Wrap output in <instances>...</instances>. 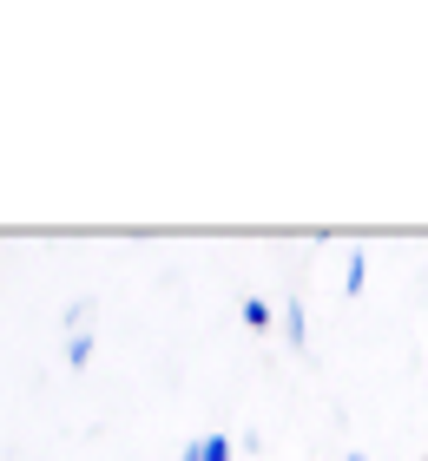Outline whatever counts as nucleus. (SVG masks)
I'll list each match as a JSON object with an SVG mask.
<instances>
[{
	"label": "nucleus",
	"mask_w": 428,
	"mask_h": 461,
	"mask_svg": "<svg viewBox=\"0 0 428 461\" xmlns=\"http://www.w3.org/2000/svg\"><path fill=\"white\" fill-rule=\"evenodd\" d=\"M284 330H290V343L304 349V337H310V323H304V303H284Z\"/></svg>",
	"instance_id": "1"
},
{
	"label": "nucleus",
	"mask_w": 428,
	"mask_h": 461,
	"mask_svg": "<svg viewBox=\"0 0 428 461\" xmlns=\"http://www.w3.org/2000/svg\"><path fill=\"white\" fill-rule=\"evenodd\" d=\"M238 317H244V330H264V323H270V303H264V297H244Z\"/></svg>",
	"instance_id": "2"
},
{
	"label": "nucleus",
	"mask_w": 428,
	"mask_h": 461,
	"mask_svg": "<svg viewBox=\"0 0 428 461\" xmlns=\"http://www.w3.org/2000/svg\"><path fill=\"white\" fill-rule=\"evenodd\" d=\"M198 461H231V442H224V435H205V442H198Z\"/></svg>",
	"instance_id": "3"
},
{
	"label": "nucleus",
	"mask_w": 428,
	"mask_h": 461,
	"mask_svg": "<svg viewBox=\"0 0 428 461\" xmlns=\"http://www.w3.org/2000/svg\"><path fill=\"white\" fill-rule=\"evenodd\" d=\"M342 284H350V297H356V290H362V284H369V264H362V250H356V258H350V270H342Z\"/></svg>",
	"instance_id": "4"
},
{
	"label": "nucleus",
	"mask_w": 428,
	"mask_h": 461,
	"mask_svg": "<svg viewBox=\"0 0 428 461\" xmlns=\"http://www.w3.org/2000/svg\"><path fill=\"white\" fill-rule=\"evenodd\" d=\"M86 356H93V337H67V363L86 369Z\"/></svg>",
	"instance_id": "5"
},
{
	"label": "nucleus",
	"mask_w": 428,
	"mask_h": 461,
	"mask_svg": "<svg viewBox=\"0 0 428 461\" xmlns=\"http://www.w3.org/2000/svg\"><path fill=\"white\" fill-rule=\"evenodd\" d=\"M178 461H198V442H191V448H185V455H178Z\"/></svg>",
	"instance_id": "6"
}]
</instances>
